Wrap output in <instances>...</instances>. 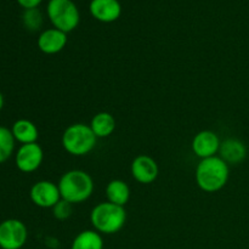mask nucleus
<instances>
[{
  "mask_svg": "<svg viewBox=\"0 0 249 249\" xmlns=\"http://www.w3.org/2000/svg\"><path fill=\"white\" fill-rule=\"evenodd\" d=\"M229 177L230 168L220 156L201 160L196 168L197 185L202 191L208 194H214L225 187Z\"/></svg>",
  "mask_w": 249,
  "mask_h": 249,
  "instance_id": "f257e3e1",
  "label": "nucleus"
},
{
  "mask_svg": "<svg viewBox=\"0 0 249 249\" xmlns=\"http://www.w3.org/2000/svg\"><path fill=\"white\" fill-rule=\"evenodd\" d=\"M61 198L72 204L83 203L94 192V180L87 172L80 169L68 170L58 181Z\"/></svg>",
  "mask_w": 249,
  "mask_h": 249,
  "instance_id": "f03ea898",
  "label": "nucleus"
},
{
  "mask_svg": "<svg viewBox=\"0 0 249 249\" xmlns=\"http://www.w3.org/2000/svg\"><path fill=\"white\" fill-rule=\"evenodd\" d=\"M90 221L95 230L104 235H114L124 228L126 223V212L124 207L111 202H101L92 208Z\"/></svg>",
  "mask_w": 249,
  "mask_h": 249,
  "instance_id": "7ed1b4c3",
  "label": "nucleus"
},
{
  "mask_svg": "<svg viewBox=\"0 0 249 249\" xmlns=\"http://www.w3.org/2000/svg\"><path fill=\"white\" fill-rule=\"evenodd\" d=\"M62 147L65 148L66 152L72 156H85L91 152L95 148L97 142V138L92 133L90 125L84 123H74L71 124L63 131L62 139Z\"/></svg>",
  "mask_w": 249,
  "mask_h": 249,
  "instance_id": "20e7f679",
  "label": "nucleus"
},
{
  "mask_svg": "<svg viewBox=\"0 0 249 249\" xmlns=\"http://www.w3.org/2000/svg\"><path fill=\"white\" fill-rule=\"evenodd\" d=\"M46 12L53 28L65 33L73 32L79 24V10L72 0H49Z\"/></svg>",
  "mask_w": 249,
  "mask_h": 249,
  "instance_id": "39448f33",
  "label": "nucleus"
},
{
  "mask_svg": "<svg viewBox=\"0 0 249 249\" xmlns=\"http://www.w3.org/2000/svg\"><path fill=\"white\" fill-rule=\"evenodd\" d=\"M28 230L18 219H6L0 223V248L21 249L26 245Z\"/></svg>",
  "mask_w": 249,
  "mask_h": 249,
  "instance_id": "423d86ee",
  "label": "nucleus"
},
{
  "mask_svg": "<svg viewBox=\"0 0 249 249\" xmlns=\"http://www.w3.org/2000/svg\"><path fill=\"white\" fill-rule=\"evenodd\" d=\"M31 201L39 208H53L56 203L61 199L58 185L49 180L36 181L29 191Z\"/></svg>",
  "mask_w": 249,
  "mask_h": 249,
  "instance_id": "0eeeda50",
  "label": "nucleus"
},
{
  "mask_svg": "<svg viewBox=\"0 0 249 249\" xmlns=\"http://www.w3.org/2000/svg\"><path fill=\"white\" fill-rule=\"evenodd\" d=\"M44 160V151L39 143L21 145L15 156L16 167L22 173H33L41 165Z\"/></svg>",
  "mask_w": 249,
  "mask_h": 249,
  "instance_id": "6e6552de",
  "label": "nucleus"
},
{
  "mask_svg": "<svg viewBox=\"0 0 249 249\" xmlns=\"http://www.w3.org/2000/svg\"><path fill=\"white\" fill-rule=\"evenodd\" d=\"M131 175L140 184H152L160 174L157 162L151 156L140 155L131 162Z\"/></svg>",
  "mask_w": 249,
  "mask_h": 249,
  "instance_id": "1a4fd4ad",
  "label": "nucleus"
},
{
  "mask_svg": "<svg viewBox=\"0 0 249 249\" xmlns=\"http://www.w3.org/2000/svg\"><path fill=\"white\" fill-rule=\"evenodd\" d=\"M221 141L212 130H202L195 135L192 140V151L201 160L215 156L220 150Z\"/></svg>",
  "mask_w": 249,
  "mask_h": 249,
  "instance_id": "9d476101",
  "label": "nucleus"
},
{
  "mask_svg": "<svg viewBox=\"0 0 249 249\" xmlns=\"http://www.w3.org/2000/svg\"><path fill=\"white\" fill-rule=\"evenodd\" d=\"M38 49L46 55L61 53L67 45V33L56 28H49L41 32L38 36Z\"/></svg>",
  "mask_w": 249,
  "mask_h": 249,
  "instance_id": "9b49d317",
  "label": "nucleus"
},
{
  "mask_svg": "<svg viewBox=\"0 0 249 249\" xmlns=\"http://www.w3.org/2000/svg\"><path fill=\"white\" fill-rule=\"evenodd\" d=\"M89 10L91 16L102 23L117 21L122 15V6L118 0H91Z\"/></svg>",
  "mask_w": 249,
  "mask_h": 249,
  "instance_id": "f8f14e48",
  "label": "nucleus"
},
{
  "mask_svg": "<svg viewBox=\"0 0 249 249\" xmlns=\"http://www.w3.org/2000/svg\"><path fill=\"white\" fill-rule=\"evenodd\" d=\"M219 153L228 164H238L247 157V147L238 139L230 138L221 142Z\"/></svg>",
  "mask_w": 249,
  "mask_h": 249,
  "instance_id": "ddd939ff",
  "label": "nucleus"
},
{
  "mask_svg": "<svg viewBox=\"0 0 249 249\" xmlns=\"http://www.w3.org/2000/svg\"><path fill=\"white\" fill-rule=\"evenodd\" d=\"M11 133L15 140L21 142L22 145L26 143L36 142L39 138V130L33 122L28 119H18L12 124Z\"/></svg>",
  "mask_w": 249,
  "mask_h": 249,
  "instance_id": "4468645a",
  "label": "nucleus"
},
{
  "mask_svg": "<svg viewBox=\"0 0 249 249\" xmlns=\"http://www.w3.org/2000/svg\"><path fill=\"white\" fill-rule=\"evenodd\" d=\"M90 128L97 139L108 138L116 130V119L108 112H99L91 118Z\"/></svg>",
  "mask_w": 249,
  "mask_h": 249,
  "instance_id": "2eb2a0df",
  "label": "nucleus"
},
{
  "mask_svg": "<svg viewBox=\"0 0 249 249\" xmlns=\"http://www.w3.org/2000/svg\"><path fill=\"white\" fill-rule=\"evenodd\" d=\"M106 197L111 203L124 207L130 199V187L121 179L111 180L106 186Z\"/></svg>",
  "mask_w": 249,
  "mask_h": 249,
  "instance_id": "dca6fc26",
  "label": "nucleus"
},
{
  "mask_svg": "<svg viewBox=\"0 0 249 249\" xmlns=\"http://www.w3.org/2000/svg\"><path fill=\"white\" fill-rule=\"evenodd\" d=\"M71 249H104V238L96 230H84L75 236Z\"/></svg>",
  "mask_w": 249,
  "mask_h": 249,
  "instance_id": "f3484780",
  "label": "nucleus"
},
{
  "mask_svg": "<svg viewBox=\"0 0 249 249\" xmlns=\"http://www.w3.org/2000/svg\"><path fill=\"white\" fill-rule=\"evenodd\" d=\"M15 142L16 140L12 135L11 129L0 126V164L11 157L15 150Z\"/></svg>",
  "mask_w": 249,
  "mask_h": 249,
  "instance_id": "a211bd4d",
  "label": "nucleus"
},
{
  "mask_svg": "<svg viewBox=\"0 0 249 249\" xmlns=\"http://www.w3.org/2000/svg\"><path fill=\"white\" fill-rule=\"evenodd\" d=\"M22 19H23L24 27L32 32L38 31L43 24V16L38 9L26 10L23 16H22Z\"/></svg>",
  "mask_w": 249,
  "mask_h": 249,
  "instance_id": "6ab92c4d",
  "label": "nucleus"
},
{
  "mask_svg": "<svg viewBox=\"0 0 249 249\" xmlns=\"http://www.w3.org/2000/svg\"><path fill=\"white\" fill-rule=\"evenodd\" d=\"M53 214L57 220H67V219H70L71 215L73 214V204L61 198L60 201L53 206Z\"/></svg>",
  "mask_w": 249,
  "mask_h": 249,
  "instance_id": "aec40b11",
  "label": "nucleus"
},
{
  "mask_svg": "<svg viewBox=\"0 0 249 249\" xmlns=\"http://www.w3.org/2000/svg\"><path fill=\"white\" fill-rule=\"evenodd\" d=\"M41 1H43V0H17L19 6H22L26 10L36 9V7L41 4Z\"/></svg>",
  "mask_w": 249,
  "mask_h": 249,
  "instance_id": "412c9836",
  "label": "nucleus"
},
{
  "mask_svg": "<svg viewBox=\"0 0 249 249\" xmlns=\"http://www.w3.org/2000/svg\"><path fill=\"white\" fill-rule=\"evenodd\" d=\"M2 107H4V96H2L1 91H0V112H1Z\"/></svg>",
  "mask_w": 249,
  "mask_h": 249,
  "instance_id": "4be33fe9",
  "label": "nucleus"
}]
</instances>
